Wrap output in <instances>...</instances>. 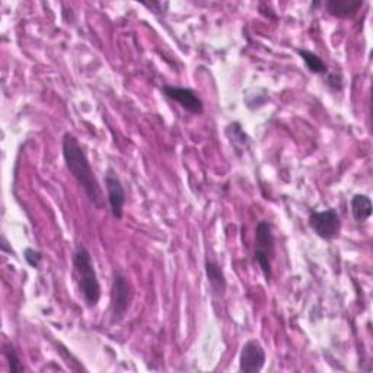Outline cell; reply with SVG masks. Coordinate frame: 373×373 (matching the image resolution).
I'll use <instances>...</instances> for the list:
<instances>
[{
    "instance_id": "obj_16",
    "label": "cell",
    "mask_w": 373,
    "mask_h": 373,
    "mask_svg": "<svg viewBox=\"0 0 373 373\" xmlns=\"http://www.w3.org/2000/svg\"><path fill=\"white\" fill-rule=\"evenodd\" d=\"M325 84L327 87L331 89V91H334V92H341L343 91V78L341 75L338 73H327V78H325Z\"/></svg>"
},
{
    "instance_id": "obj_7",
    "label": "cell",
    "mask_w": 373,
    "mask_h": 373,
    "mask_svg": "<svg viewBox=\"0 0 373 373\" xmlns=\"http://www.w3.org/2000/svg\"><path fill=\"white\" fill-rule=\"evenodd\" d=\"M162 93L192 116H201L204 113V104L194 89L165 85Z\"/></svg>"
},
{
    "instance_id": "obj_3",
    "label": "cell",
    "mask_w": 373,
    "mask_h": 373,
    "mask_svg": "<svg viewBox=\"0 0 373 373\" xmlns=\"http://www.w3.org/2000/svg\"><path fill=\"white\" fill-rule=\"evenodd\" d=\"M275 255V237L273 225L269 220H261L255 228V251L254 260L258 264L266 282L273 278V260Z\"/></svg>"
},
{
    "instance_id": "obj_17",
    "label": "cell",
    "mask_w": 373,
    "mask_h": 373,
    "mask_svg": "<svg viewBox=\"0 0 373 373\" xmlns=\"http://www.w3.org/2000/svg\"><path fill=\"white\" fill-rule=\"evenodd\" d=\"M8 245H9V244H8L6 238H5V237H2V251H5V253L8 251V253H10V254H12V248H9Z\"/></svg>"
},
{
    "instance_id": "obj_8",
    "label": "cell",
    "mask_w": 373,
    "mask_h": 373,
    "mask_svg": "<svg viewBox=\"0 0 373 373\" xmlns=\"http://www.w3.org/2000/svg\"><path fill=\"white\" fill-rule=\"evenodd\" d=\"M267 362V354L258 340H248L239 354V370L244 373H258Z\"/></svg>"
},
{
    "instance_id": "obj_10",
    "label": "cell",
    "mask_w": 373,
    "mask_h": 373,
    "mask_svg": "<svg viewBox=\"0 0 373 373\" xmlns=\"http://www.w3.org/2000/svg\"><path fill=\"white\" fill-rule=\"evenodd\" d=\"M362 0H328L325 2V9L331 17L347 19L354 17L363 8Z\"/></svg>"
},
{
    "instance_id": "obj_5",
    "label": "cell",
    "mask_w": 373,
    "mask_h": 373,
    "mask_svg": "<svg viewBox=\"0 0 373 373\" xmlns=\"http://www.w3.org/2000/svg\"><path fill=\"white\" fill-rule=\"evenodd\" d=\"M308 222L316 237H320L324 241H333L340 237L341 219L336 209L311 212Z\"/></svg>"
},
{
    "instance_id": "obj_9",
    "label": "cell",
    "mask_w": 373,
    "mask_h": 373,
    "mask_svg": "<svg viewBox=\"0 0 373 373\" xmlns=\"http://www.w3.org/2000/svg\"><path fill=\"white\" fill-rule=\"evenodd\" d=\"M204 271H206V278L209 280L210 289H212V295L215 298H224L226 287H228V282L225 278V273L222 270L216 261L206 258L204 262Z\"/></svg>"
},
{
    "instance_id": "obj_4",
    "label": "cell",
    "mask_w": 373,
    "mask_h": 373,
    "mask_svg": "<svg viewBox=\"0 0 373 373\" xmlns=\"http://www.w3.org/2000/svg\"><path fill=\"white\" fill-rule=\"evenodd\" d=\"M133 292L129 278L122 270H114L113 274V284H111V322L118 324L127 315L130 303H131Z\"/></svg>"
},
{
    "instance_id": "obj_13",
    "label": "cell",
    "mask_w": 373,
    "mask_h": 373,
    "mask_svg": "<svg viewBox=\"0 0 373 373\" xmlns=\"http://www.w3.org/2000/svg\"><path fill=\"white\" fill-rule=\"evenodd\" d=\"M226 136L229 137V140L233 146H241L242 149H248V145H250V137L245 134L242 130L239 122H232L226 127Z\"/></svg>"
},
{
    "instance_id": "obj_2",
    "label": "cell",
    "mask_w": 373,
    "mask_h": 373,
    "mask_svg": "<svg viewBox=\"0 0 373 373\" xmlns=\"http://www.w3.org/2000/svg\"><path fill=\"white\" fill-rule=\"evenodd\" d=\"M73 274L79 293L89 309L98 307L101 300V284L96 274L92 254L85 245L79 244L73 253Z\"/></svg>"
},
{
    "instance_id": "obj_1",
    "label": "cell",
    "mask_w": 373,
    "mask_h": 373,
    "mask_svg": "<svg viewBox=\"0 0 373 373\" xmlns=\"http://www.w3.org/2000/svg\"><path fill=\"white\" fill-rule=\"evenodd\" d=\"M63 158L67 171L76 179V183L84 188L88 200L95 209L102 210L105 207L104 191L93 174L87 152L76 139V136L69 131L63 136Z\"/></svg>"
},
{
    "instance_id": "obj_15",
    "label": "cell",
    "mask_w": 373,
    "mask_h": 373,
    "mask_svg": "<svg viewBox=\"0 0 373 373\" xmlns=\"http://www.w3.org/2000/svg\"><path fill=\"white\" fill-rule=\"evenodd\" d=\"M24 260L31 269H38L41 261H43V254H41L38 250H35V248L28 246L24 250Z\"/></svg>"
},
{
    "instance_id": "obj_14",
    "label": "cell",
    "mask_w": 373,
    "mask_h": 373,
    "mask_svg": "<svg viewBox=\"0 0 373 373\" xmlns=\"http://www.w3.org/2000/svg\"><path fill=\"white\" fill-rule=\"evenodd\" d=\"M5 354H6V358H8V363H9V370L12 373H17V372H22L25 370L24 365L21 363V357L19 354L17 353L15 347L13 345H6V350H5Z\"/></svg>"
},
{
    "instance_id": "obj_6",
    "label": "cell",
    "mask_w": 373,
    "mask_h": 373,
    "mask_svg": "<svg viewBox=\"0 0 373 373\" xmlns=\"http://www.w3.org/2000/svg\"><path fill=\"white\" fill-rule=\"evenodd\" d=\"M105 188H107V200L109 204V212L114 219H122L124 206H126V190L121 183L117 171L109 167L105 172Z\"/></svg>"
},
{
    "instance_id": "obj_12",
    "label": "cell",
    "mask_w": 373,
    "mask_h": 373,
    "mask_svg": "<svg viewBox=\"0 0 373 373\" xmlns=\"http://www.w3.org/2000/svg\"><path fill=\"white\" fill-rule=\"evenodd\" d=\"M296 53L299 54V57L303 60V63L307 64L308 71L315 75H327L328 73V67L324 63V60L315 54L313 51H309L307 48H298Z\"/></svg>"
},
{
    "instance_id": "obj_11",
    "label": "cell",
    "mask_w": 373,
    "mask_h": 373,
    "mask_svg": "<svg viewBox=\"0 0 373 373\" xmlns=\"http://www.w3.org/2000/svg\"><path fill=\"white\" fill-rule=\"evenodd\" d=\"M350 210L354 222L365 224L372 216V201L365 194H356L350 201Z\"/></svg>"
}]
</instances>
